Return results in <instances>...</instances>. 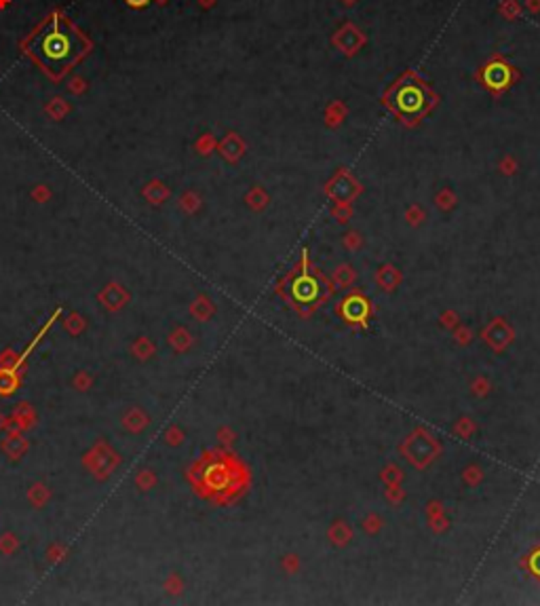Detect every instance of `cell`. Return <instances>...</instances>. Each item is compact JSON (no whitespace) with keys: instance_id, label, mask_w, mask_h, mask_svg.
I'll list each match as a JSON object with an SVG mask.
<instances>
[{"instance_id":"6da1fadb","label":"cell","mask_w":540,"mask_h":606,"mask_svg":"<svg viewBox=\"0 0 540 606\" xmlns=\"http://www.w3.org/2000/svg\"><path fill=\"white\" fill-rule=\"evenodd\" d=\"M87 47V38L58 13H53L28 43L30 56L53 76H62Z\"/></svg>"},{"instance_id":"7a4b0ae2","label":"cell","mask_w":540,"mask_h":606,"mask_svg":"<svg viewBox=\"0 0 540 606\" xmlns=\"http://www.w3.org/2000/svg\"><path fill=\"white\" fill-rule=\"evenodd\" d=\"M426 91L418 83H408L397 91L395 106L403 117H416L426 108Z\"/></svg>"},{"instance_id":"3957f363","label":"cell","mask_w":540,"mask_h":606,"mask_svg":"<svg viewBox=\"0 0 540 606\" xmlns=\"http://www.w3.org/2000/svg\"><path fill=\"white\" fill-rule=\"evenodd\" d=\"M483 81L490 89H504L511 83V68L502 62H494L483 70Z\"/></svg>"},{"instance_id":"277c9868","label":"cell","mask_w":540,"mask_h":606,"mask_svg":"<svg viewBox=\"0 0 540 606\" xmlns=\"http://www.w3.org/2000/svg\"><path fill=\"white\" fill-rule=\"evenodd\" d=\"M60 313H62V308H58L56 313H53V317H51V319H49V322H47V324H45V326L40 328L38 336H36V338H34V340L30 342V345H28V347H25V349L21 351V355L17 357V361H15V363H13L11 367H9V370H11V372H15V374H17V370H19V367H21V363H23L25 359H28V357H30V353L34 351V347H36V345H38V342H40V338H42V336L47 334V330H49V328H51L53 324H56V319L60 317Z\"/></svg>"},{"instance_id":"5b68a950","label":"cell","mask_w":540,"mask_h":606,"mask_svg":"<svg viewBox=\"0 0 540 606\" xmlns=\"http://www.w3.org/2000/svg\"><path fill=\"white\" fill-rule=\"evenodd\" d=\"M17 389V374L7 370H0V395H9Z\"/></svg>"},{"instance_id":"8992f818","label":"cell","mask_w":540,"mask_h":606,"mask_svg":"<svg viewBox=\"0 0 540 606\" xmlns=\"http://www.w3.org/2000/svg\"><path fill=\"white\" fill-rule=\"evenodd\" d=\"M150 3V0H127V5L131 7H146Z\"/></svg>"}]
</instances>
